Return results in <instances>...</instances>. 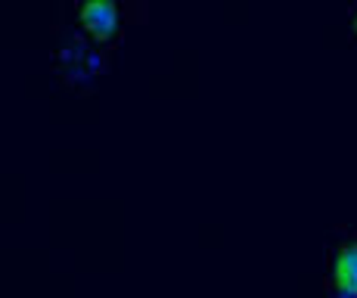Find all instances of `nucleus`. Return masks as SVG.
Returning <instances> with one entry per match:
<instances>
[{
  "label": "nucleus",
  "mask_w": 357,
  "mask_h": 298,
  "mask_svg": "<svg viewBox=\"0 0 357 298\" xmlns=\"http://www.w3.org/2000/svg\"><path fill=\"white\" fill-rule=\"evenodd\" d=\"M81 25L97 40H112L119 34V6L112 0H87L81 6Z\"/></svg>",
  "instance_id": "nucleus-1"
},
{
  "label": "nucleus",
  "mask_w": 357,
  "mask_h": 298,
  "mask_svg": "<svg viewBox=\"0 0 357 298\" xmlns=\"http://www.w3.org/2000/svg\"><path fill=\"white\" fill-rule=\"evenodd\" d=\"M335 286L357 289V242H345L335 255Z\"/></svg>",
  "instance_id": "nucleus-2"
},
{
  "label": "nucleus",
  "mask_w": 357,
  "mask_h": 298,
  "mask_svg": "<svg viewBox=\"0 0 357 298\" xmlns=\"http://www.w3.org/2000/svg\"><path fill=\"white\" fill-rule=\"evenodd\" d=\"M339 298H357V289H345V286H339Z\"/></svg>",
  "instance_id": "nucleus-3"
},
{
  "label": "nucleus",
  "mask_w": 357,
  "mask_h": 298,
  "mask_svg": "<svg viewBox=\"0 0 357 298\" xmlns=\"http://www.w3.org/2000/svg\"><path fill=\"white\" fill-rule=\"evenodd\" d=\"M354 31H357V13H354Z\"/></svg>",
  "instance_id": "nucleus-4"
}]
</instances>
